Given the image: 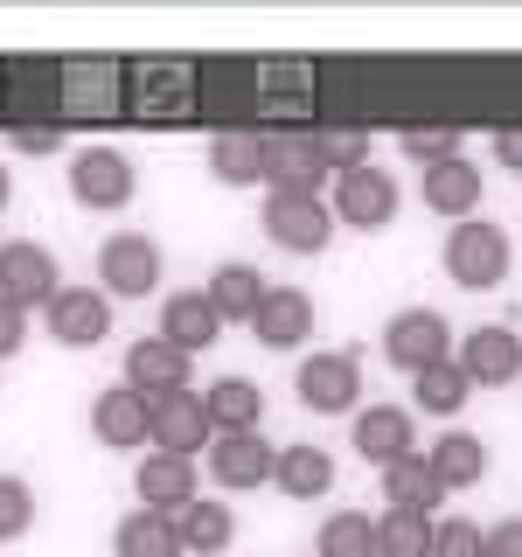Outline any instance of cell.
<instances>
[{"mask_svg":"<svg viewBox=\"0 0 522 557\" xmlns=\"http://www.w3.org/2000/svg\"><path fill=\"white\" fill-rule=\"evenodd\" d=\"M126 383L147 397V405H161V397L188 391V348H174V342H161V335L133 342V348H126Z\"/></svg>","mask_w":522,"mask_h":557,"instance_id":"obj_13","label":"cell"},{"mask_svg":"<svg viewBox=\"0 0 522 557\" xmlns=\"http://www.w3.org/2000/svg\"><path fill=\"white\" fill-rule=\"evenodd\" d=\"M495 161L522 174V126H501V133H495Z\"/></svg>","mask_w":522,"mask_h":557,"instance_id":"obj_38","label":"cell"},{"mask_svg":"<svg viewBox=\"0 0 522 557\" xmlns=\"http://www.w3.org/2000/svg\"><path fill=\"white\" fill-rule=\"evenodd\" d=\"M161 286V244L139 237V231H119L98 244V293L112 300H147Z\"/></svg>","mask_w":522,"mask_h":557,"instance_id":"obj_4","label":"cell"},{"mask_svg":"<svg viewBox=\"0 0 522 557\" xmlns=\"http://www.w3.org/2000/svg\"><path fill=\"white\" fill-rule=\"evenodd\" d=\"M91 432H98V446L133 453V446L153 440V405L133 391V383H112V391H98V405H91Z\"/></svg>","mask_w":522,"mask_h":557,"instance_id":"obj_11","label":"cell"},{"mask_svg":"<svg viewBox=\"0 0 522 557\" xmlns=\"http://www.w3.org/2000/svg\"><path fill=\"white\" fill-rule=\"evenodd\" d=\"M223 335V313L209 307V293H167V307H161V342H174V348H209Z\"/></svg>","mask_w":522,"mask_h":557,"instance_id":"obj_22","label":"cell"},{"mask_svg":"<svg viewBox=\"0 0 522 557\" xmlns=\"http://www.w3.org/2000/svg\"><path fill=\"white\" fill-rule=\"evenodd\" d=\"M28 522H35V487L22 474H0V544L28 536Z\"/></svg>","mask_w":522,"mask_h":557,"instance_id":"obj_33","label":"cell"},{"mask_svg":"<svg viewBox=\"0 0 522 557\" xmlns=\"http://www.w3.org/2000/svg\"><path fill=\"white\" fill-rule=\"evenodd\" d=\"M405 153H411V161H425V168H439V161L460 153V133H452V126H411L405 133Z\"/></svg>","mask_w":522,"mask_h":557,"instance_id":"obj_35","label":"cell"},{"mask_svg":"<svg viewBox=\"0 0 522 557\" xmlns=\"http://www.w3.org/2000/svg\"><path fill=\"white\" fill-rule=\"evenodd\" d=\"M452 356H460V370L474 376V383H515L522 376V335L515 327H474V335H467V348H452Z\"/></svg>","mask_w":522,"mask_h":557,"instance_id":"obj_16","label":"cell"},{"mask_svg":"<svg viewBox=\"0 0 522 557\" xmlns=\"http://www.w3.org/2000/svg\"><path fill=\"white\" fill-rule=\"evenodd\" d=\"M383 356L397 362L405 376H425L439 370V362H452V327L439 307H405L390 313V327H383Z\"/></svg>","mask_w":522,"mask_h":557,"instance_id":"obj_2","label":"cell"},{"mask_svg":"<svg viewBox=\"0 0 522 557\" xmlns=\"http://www.w3.org/2000/svg\"><path fill=\"white\" fill-rule=\"evenodd\" d=\"M425 460H432V474H439L446 495H452V487H474L487 474V446L474 440V432H439Z\"/></svg>","mask_w":522,"mask_h":557,"instance_id":"obj_26","label":"cell"},{"mask_svg":"<svg viewBox=\"0 0 522 557\" xmlns=\"http://www.w3.org/2000/svg\"><path fill=\"white\" fill-rule=\"evenodd\" d=\"M293 391H300V405L321 411V418L356 411V397H362V362H356V348H321V356H307Z\"/></svg>","mask_w":522,"mask_h":557,"instance_id":"obj_5","label":"cell"},{"mask_svg":"<svg viewBox=\"0 0 522 557\" xmlns=\"http://www.w3.org/2000/svg\"><path fill=\"white\" fill-rule=\"evenodd\" d=\"M327 161L313 133H265V188H293V196H321Z\"/></svg>","mask_w":522,"mask_h":557,"instance_id":"obj_10","label":"cell"},{"mask_svg":"<svg viewBox=\"0 0 522 557\" xmlns=\"http://www.w3.org/2000/svg\"><path fill=\"white\" fill-rule=\"evenodd\" d=\"M397 174L383 168H356V174H335V223H356V231H383V223L397 216Z\"/></svg>","mask_w":522,"mask_h":557,"instance_id":"obj_9","label":"cell"},{"mask_svg":"<svg viewBox=\"0 0 522 557\" xmlns=\"http://www.w3.org/2000/svg\"><path fill=\"white\" fill-rule=\"evenodd\" d=\"M202 446H216V425H209V405L196 391H174L153 405V453H188L196 460Z\"/></svg>","mask_w":522,"mask_h":557,"instance_id":"obj_12","label":"cell"},{"mask_svg":"<svg viewBox=\"0 0 522 557\" xmlns=\"http://www.w3.org/2000/svg\"><path fill=\"white\" fill-rule=\"evenodd\" d=\"M411 411L405 405H370V411H356V453L370 467H397V460H411Z\"/></svg>","mask_w":522,"mask_h":557,"instance_id":"obj_17","label":"cell"},{"mask_svg":"<svg viewBox=\"0 0 522 557\" xmlns=\"http://www.w3.org/2000/svg\"><path fill=\"white\" fill-rule=\"evenodd\" d=\"M251 335L265 342V348H300L313 335V300H307L300 286H272L265 307H258V321H251Z\"/></svg>","mask_w":522,"mask_h":557,"instance_id":"obj_20","label":"cell"},{"mask_svg":"<svg viewBox=\"0 0 522 557\" xmlns=\"http://www.w3.org/2000/svg\"><path fill=\"white\" fill-rule=\"evenodd\" d=\"M209 307H216L223 313V321H258V307H265V272H258V265H244V258H223V265L216 272H209Z\"/></svg>","mask_w":522,"mask_h":557,"instance_id":"obj_21","label":"cell"},{"mask_svg":"<svg viewBox=\"0 0 522 557\" xmlns=\"http://www.w3.org/2000/svg\"><path fill=\"white\" fill-rule=\"evenodd\" d=\"M432 530L439 522L418 509H383L376 516V557H432Z\"/></svg>","mask_w":522,"mask_h":557,"instance_id":"obj_29","label":"cell"},{"mask_svg":"<svg viewBox=\"0 0 522 557\" xmlns=\"http://www.w3.org/2000/svg\"><path fill=\"white\" fill-rule=\"evenodd\" d=\"M209 405V425L216 432H258V418H265V391H258L251 376H216L202 391Z\"/></svg>","mask_w":522,"mask_h":557,"instance_id":"obj_23","label":"cell"},{"mask_svg":"<svg viewBox=\"0 0 522 557\" xmlns=\"http://www.w3.org/2000/svg\"><path fill=\"white\" fill-rule=\"evenodd\" d=\"M8 196H14V182H8V168H0V209H8Z\"/></svg>","mask_w":522,"mask_h":557,"instance_id":"obj_40","label":"cell"},{"mask_svg":"<svg viewBox=\"0 0 522 557\" xmlns=\"http://www.w3.org/2000/svg\"><path fill=\"white\" fill-rule=\"evenodd\" d=\"M446 278L452 286H467V293H487V286H501L509 278V258H515V244L501 223H481V216H467V223H452L446 231Z\"/></svg>","mask_w":522,"mask_h":557,"instance_id":"obj_1","label":"cell"},{"mask_svg":"<svg viewBox=\"0 0 522 557\" xmlns=\"http://www.w3.org/2000/svg\"><path fill=\"white\" fill-rule=\"evenodd\" d=\"M133 188H139V174L119 147H84L77 161H70V196L84 209H126Z\"/></svg>","mask_w":522,"mask_h":557,"instance_id":"obj_7","label":"cell"},{"mask_svg":"<svg viewBox=\"0 0 522 557\" xmlns=\"http://www.w3.org/2000/svg\"><path fill=\"white\" fill-rule=\"evenodd\" d=\"M313 139H321L327 174H356V168H370V133H362V126H327V133H313Z\"/></svg>","mask_w":522,"mask_h":557,"instance_id":"obj_32","label":"cell"},{"mask_svg":"<svg viewBox=\"0 0 522 557\" xmlns=\"http://www.w3.org/2000/svg\"><path fill=\"white\" fill-rule=\"evenodd\" d=\"M383 502L390 509H418V516H432L446 502V487L439 474H432V460L425 453H411V460H397V467H383Z\"/></svg>","mask_w":522,"mask_h":557,"instance_id":"obj_25","label":"cell"},{"mask_svg":"<svg viewBox=\"0 0 522 557\" xmlns=\"http://www.w3.org/2000/svg\"><path fill=\"white\" fill-rule=\"evenodd\" d=\"M174 522H182V544L188 550H202V557H216V550H231V536H237V516H231V502H188V509L182 516H174Z\"/></svg>","mask_w":522,"mask_h":557,"instance_id":"obj_28","label":"cell"},{"mask_svg":"<svg viewBox=\"0 0 522 557\" xmlns=\"http://www.w3.org/2000/svg\"><path fill=\"white\" fill-rule=\"evenodd\" d=\"M432 557H487V530H474L467 516H446L432 530Z\"/></svg>","mask_w":522,"mask_h":557,"instance_id":"obj_34","label":"cell"},{"mask_svg":"<svg viewBox=\"0 0 522 557\" xmlns=\"http://www.w3.org/2000/svg\"><path fill=\"white\" fill-rule=\"evenodd\" d=\"M63 293V272H57V258H49V244H28V237H14V244H0V300H14V307H49Z\"/></svg>","mask_w":522,"mask_h":557,"instance_id":"obj_6","label":"cell"},{"mask_svg":"<svg viewBox=\"0 0 522 557\" xmlns=\"http://www.w3.org/2000/svg\"><path fill=\"white\" fill-rule=\"evenodd\" d=\"M209 168H216V182H231V188L265 182V139L258 133H216L209 139Z\"/></svg>","mask_w":522,"mask_h":557,"instance_id":"obj_27","label":"cell"},{"mask_svg":"<svg viewBox=\"0 0 522 557\" xmlns=\"http://www.w3.org/2000/svg\"><path fill=\"white\" fill-rule=\"evenodd\" d=\"M42 321H49V335H57L63 348H98L104 335H112V293H98V286H63L57 300L42 307Z\"/></svg>","mask_w":522,"mask_h":557,"instance_id":"obj_8","label":"cell"},{"mask_svg":"<svg viewBox=\"0 0 522 557\" xmlns=\"http://www.w3.org/2000/svg\"><path fill=\"white\" fill-rule=\"evenodd\" d=\"M133 481H139V502L161 509V516H182L188 502H196V460H188V453H147Z\"/></svg>","mask_w":522,"mask_h":557,"instance_id":"obj_15","label":"cell"},{"mask_svg":"<svg viewBox=\"0 0 522 557\" xmlns=\"http://www.w3.org/2000/svg\"><path fill=\"white\" fill-rule=\"evenodd\" d=\"M467 391H474V376L460 370V356L439 362V370H425V376H411V397H418V411H432V418H452L467 405Z\"/></svg>","mask_w":522,"mask_h":557,"instance_id":"obj_30","label":"cell"},{"mask_svg":"<svg viewBox=\"0 0 522 557\" xmlns=\"http://www.w3.org/2000/svg\"><path fill=\"white\" fill-rule=\"evenodd\" d=\"M313 557H376V522L356 509H335L313 536Z\"/></svg>","mask_w":522,"mask_h":557,"instance_id":"obj_31","label":"cell"},{"mask_svg":"<svg viewBox=\"0 0 522 557\" xmlns=\"http://www.w3.org/2000/svg\"><path fill=\"white\" fill-rule=\"evenodd\" d=\"M112 550H119V557H182L188 544H182V522H174V516L133 509V516L112 530Z\"/></svg>","mask_w":522,"mask_h":557,"instance_id":"obj_24","label":"cell"},{"mask_svg":"<svg viewBox=\"0 0 522 557\" xmlns=\"http://www.w3.org/2000/svg\"><path fill=\"white\" fill-rule=\"evenodd\" d=\"M272 460L278 446H265V432H216V446H209V474L223 487H244V495L272 481Z\"/></svg>","mask_w":522,"mask_h":557,"instance_id":"obj_14","label":"cell"},{"mask_svg":"<svg viewBox=\"0 0 522 557\" xmlns=\"http://www.w3.org/2000/svg\"><path fill=\"white\" fill-rule=\"evenodd\" d=\"M487 557H522V516H509V522L487 530Z\"/></svg>","mask_w":522,"mask_h":557,"instance_id":"obj_37","label":"cell"},{"mask_svg":"<svg viewBox=\"0 0 522 557\" xmlns=\"http://www.w3.org/2000/svg\"><path fill=\"white\" fill-rule=\"evenodd\" d=\"M14 147H22V153H49V147H57V126H14Z\"/></svg>","mask_w":522,"mask_h":557,"instance_id":"obj_39","label":"cell"},{"mask_svg":"<svg viewBox=\"0 0 522 557\" xmlns=\"http://www.w3.org/2000/svg\"><path fill=\"white\" fill-rule=\"evenodd\" d=\"M418 196H425V209H439V216L467 223L481 209V168L467 161V153H452V161L425 168V182H418Z\"/></svg>","mask_w":522,"mask_h":557,"instance_id":"obj_18","label":"cell"},{"mask_svg":"<svg viewBox=\"0 0 522 557\" xmlns=\"http://www.w3.org/2000/svg\"><path fill=\"white\" fill-rule=\"evenodd\" d=\"M272 487L293 495V502H321L327 487H335V453H327V446H278Z\"/></svg>","mask_w":522,"mask_h":557,"instance_id":"obj_19","label":"cell"},{"mask_svg":"<svg viewBox=\"0 0 522 557\" xmlns=\"http://www.w3.org/2000/svg\"><path fill=\"white\" fill-rule=\"evenodd\" d=\"M22 342H28V313L14 307V300H0V362H8Z\"/></svg>","mask_w":522,"mask_h":557,"instance_id":"obj_36","label":"cell"},{"mask_svg":"<svg viewBox=\"0 0 522 557\" xmlns=\"http://www.w3.org/2000/svg\"><path fill=\"white\" fill-rule=\"evenodd\" d=\"M258 223H265V237L278 244V251H300V258L327 251V237H335V209H327L321 196H293V188H272Z\"/></svg>","mask_w":522,"mask_h":557,"instance_id":"obj_3","label":"cell"}]
</instances>
